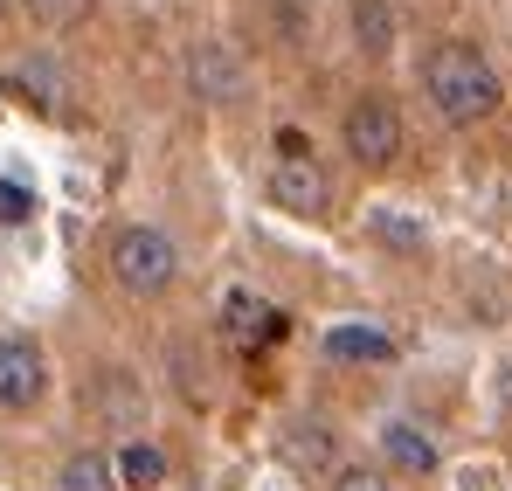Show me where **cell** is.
<instances>
[{
  "instance_id": "cell-1",
  "label": "cell",
  "mask_w": 512,
  "mask_h": 491,
  "mask_svg": "<svg viewBox=\"0 0 512 491\" xmlns=\"http://www.w3.org/2000/svg\"><path fill=\"white\" fill-rule=\"evenodd\" d=\"M423 90H429V104H436L443 125H485L499 111V97H506L499 70L471 42H436L423 56Z\"/></svg>"
},
{
  "instance_id": "cell-2",
  "label": "cell",
  "mask_w": 512,
  "mask_h": 491,
  "mask_svg": "<svg viewBox=\"0 0 512 491\" xmlns=\"http://www.w3.org/2000/svg\"><path fill=\"white\" fill-rule=\"evenodd\" d=\"M111 277H118L132 298H160L173 277H180V249H173L167 229L132 222V229H118V236H111Z\"/></svg>"
},
{
  "instance_id": "cell-3",
  "label": "cell",
  "mask_w": 512,
  "mask_h": 491,
  "mask_svg": "<svg viewBox=\"0 0 512 491\" xmlns=\"http://www.w3.org/2000/svg\"><path fill=\"white\" fill-rule=\"evenodd\" d=\"M346 153L360 166H388L402 153V111H395L388 97H360V104L346 111Z\"/></svg>"
},
{
  "instance_id": "cell-4",
  "label": "cell",
  "mask_w": 512,
  "mask_h": 491,
  "mask_svg": "<svg viewBox=\"0 0 512 491\" xmlns=\"http://www.w3.org/2000/svg\"><path fill=\"white\" fill-rule=\"evenodd\" d=\"M42 388H49V360H42V346L21 339V332L0 339V409H35Z\"/></svg>"
},
{
  "instance_id": "cell-5",
  "label": "cell",
  "mask_w": 512,
  "mask_h": 491,
  "mask_svg": "<svg viewBox=\"0 0 512 491\" xmlns=\"http://www.w3.org/2000/svg\"><path fill=\"white\" fill-rule=\"evenodd\" d=\"M187 77H194V97H208V104H236L243 97V63L222 42H194L187 49Z\"/></svg>"
},
{
  "instance_id": "cell-6",
  "label": "cell",
  "mask_w": 512,
  "mask_h": 491,
  "mask_svg": "<svg viewBox=\"0 0 512 491\" xmlns=\"http://www.w3.org/2000/svg\"><path fill=\"white\" fill-rule=\"evenodd\" d=\"M270 201L284 215H326V173L312 160H277L270 166Z\"/></svg>"
},
{
  "instance_id": "cell-7",
  "label": "cell",
  "mask_w": 512,
  "mask_h": 491,
  "mask_svg": "<svg viewBox=\"0 0 512 491\" xmlns=\"http://www.w3.org/2000/svg\"><path fill=\"white\" fill-rule=\"evenodd\" d=\"M381 457H388V471H402V478H429L443 457H436V443H429L416 422H388L381 429Z\"/></svg>"
},
{
  "instance_id": "cell-8",
  "label": "cell",
  "mask_w": 512,
  "mask_h": 491,
  "mask_svg": "<svg viewBox=\"0 0 512 491\" xmlns=\"http://www.w3.org/2000/svg\"><path fill=\"white\" fill-rule=\"evenodd\" d=\"M90 402H97V415H111L118 429H139V381H132L125 367H97Z\"/></svg>"
},
{
  "instance_id": "cell-9",
  "label": "cell",
  "mask_w": 512,
  "mask_h": 491,
  "mask_svg": "<svg viewBox=\"0 0 512 491\" xmlns=\"http://www.w3.org/2000/svg\"><path fill=\"white\" fill-rule=\"evenodd\" d=\"M326 353L333 360H360V367H381V360H395V339L381 326H333L326 332Z\"/></svg>"
},
{
  "instance_id": "cell-10",
  "label": "cell",
  "mask_w": 512,
  "mask_h": 491,
  "mask_svg": "<svg viewBox=\"0 0 512 491\" xmlns=\"http://www.w3.org/2000/svg\"><path fill=\"white\" fill-rule=\"evenodd\" d=\"M284 457H291L298 471H333V429H326V422H291Z\"/></svg>"
},
{
  "instance_id": "cell-11",
  "label": "cell",
  "mask_w": 512,
  "mask_h": 491,
  "mask_svg": "<svg viewBox=\"0 0 512 491\" xmlns=\"http://www.w3.org/2000/svg\"><path fill=\"white\" fill-rule=\"evenodd\" d=\"M353 42L367 56H388L395 49V7L388 0H353Z\"/></svg>"
},
{
  "instance_id": "cell-12",
  "label": "cell",
  "mask_w": 512,
  "mask_h": 491,
  "mask_svg": "<svg viewBox=\"0 0 512 491\" xmlns=\"http://www.w3.org/2000/svg\"><path fill=\"white\" fill-rule=\"evenodd\" d=\"M118 485V464L104 450H77L63 471H56V491H111Z\"/></svg>"
},
{
  "instance_id": "cell-13",
  "label": "cell",
  "mask_w": 512,
  "mask_h": 491,
  "mask_svg": "<svg viewBox=\"0 0 512 491\" xmlns=\"http://www.w3.org/2000/svg\"><path fill=\"white\" fill-rule=\"evenodd\" d=\"M118 485H132V491H153V485H167V457L153 450V443H125L118 457Z\"/></svg>"
},
{
  "instance_id": "cell-14",
  "label": "cell",
  "mask_w": 512,
  "mask_h": 491,
  "mask_svg": "<svg viewBox=\"0 0 512 491\" xmlns=\"http://www.w3.org/2000/svg\"><path fill=\"white\" fill-rule=\"evenodd\" d=\"M229 326L243 332V339H284L291 319H284L277 305H263V298H243V291H236V298H229Z\"/></svg>"
},
{
  "instance_id": "cell-15",
  "label": "cell",
  "mask_w": 512,
  "mask_h": 491,
  "mask_svg": "<svg viewBox=\"0 0 512 491\" xmlns=\"http://www.w3.org/2000/svg\"><path fill=\"white\" fill-rule=\"evenodd\" d=\"M14 83H21V90H28L42 111H49V104H63V90H70V77H63L49 56H28V63H14Z\"/></svg>"
},
{
  "instance_id": "cell-16",
  "label": "cell",
  "mask_w": 512,
  "mask_h": 491,
  "mask_svg": "<svg viewBox=\"0 0 512 491\" xmlns=\"http://www.w3.org/2000/svg\"><path fill=\"white\" fill-rule=\"evenodd\" d=\"M21 7H28L35 28H56V35L77 28V21H90V0H21Z\"/></svg>"
},
{
  "instance_id": "cell-17",
  "label": "cell",
  "mask_w": 512,
  "mask_h": 491,
  "mask_svg": "<svg viewBox=\"0 0 512 491\" xmlns=\"http://www.w3.org/2000/svg\"><path fill=\"white\" fill-rule=\"evenodd\" d=\"M35 215V194L28 187H0V222H28Z\"/></svg>"
},
{
  "instance_id": "cell-18",
  "label": "cell",
  "mask_w": 512,
  "mask_h": 491,
  "mask_svg": "<svg viewBox=\"0 0 512 491\" xmlns=\"http://www.w3.org/2000/svg\"><path fill=\"white\" fill-rule=\"evenodd\" d=\"M333 491H395V485H388L381 471H360V464H353V471H340V478H333Z\"/></svg>"
},
{
  "instance_id": "cell-19",
  "label": "cell",
  "mask_w": 512,
  "mask_h": 491,
  "mask_svg": "<svg viewBox=\"0 0 512 491\" xmlns=\"http://www.w3.org/2000/svg\"><path fill=\"white\" fill-rule=\"evenodd\" d=\"M374 236H381V243H402V249L423 243V229H409V222H395V215H381V222H374Z\"/></svg>"
},
{
  "instance_id": "cell-20",
  "label": "cell",
  "mask_w": 512,
  "mask_h": 491,
  "mask_svg": "<svg viewBox=\"0 0 512 491\" xmlns=\"http://www.w3.org/2000/svg\"><path fill=\"white\" fill-rule=\"evenodd\" d=\"M0 14H7V0H0Z\"/></svg>"
}]
</instances>
